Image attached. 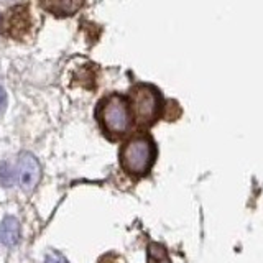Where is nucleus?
<instances>
[{
  "instance_id": "nucleus-1",
  "label": "nucleus",
  "mask_w": 263,
  "mask_h": 263,
  "mask_svg": "<svg viewBox=\"0 0 263 263\" xmlns=\"http://www.w3.org/2000/svg\"><path fill=\"white\" fill-rule=\"evenodd\" d=\"M97 117L101 120L104 130L112 137H120L127 134L132 125V114L128 102L119 94L105 97L99 104Z\"/></svg>"
},
{
  "instance_id": "nucleus-2",
  "label": "nucleus",
  "mask_w": 263,
  "mask_h": 263,
  "mask_svg": "<svg viewBox=\"0 0 263 263\" xmlns=\"http://www.w3.org/2000/svg\"><path fill=\"white\" fill-rule=\"evenodd\" d=\"M155 160V145L146 137H135L123 145L120 152L122 166L132 176H142L152 168Z\"/></svg>"
},
{
  "instance_id": "nucleus-3",
  "label": "nucleus",
  "mask_w": 263,
  "mask_h": 263,
  "mask_svg": "<svg viewBox=\"0 0 263 263\" xmlns=\"http://www.w3.org/2000/svg\"><path fill=\"white\" fill-rule=\"evenodd\" d=\"M132 109H134L135 120L140 125H150L160 114L161 97L153 86L138 84L130 92Z\"/></svg>"
},
{
  "instance_id": "nucleus-4",
  "label": "nucleus",
  "mask_w": 263,
  "mask_h": 263,
  "mask_svg": "<svg viewBox=\"0 0 263 263\" xmlns=\"http://www.w3.org/2000/svg\"><path fill=\"white\" fill-rule=\"evenodd\" d=\"M31 20L27 5H15L2 16V33L8 38L22 40L30 31Z\"/></svg>"
},
{
  "instance_id": "nucleus-5",
  "label": "nucleus",
  "mask_w": 263,
  "mask_h": 263,
  "mask_svg": "<svg viewBox=\"0 0 263 263\" xmlns=\"http://www.w3.org/2000/svg\"><path fill=\"white\" fill-rule=\"evenodd\" d=\"M16 175H18V183L25 191H33L41 178V166L38 160L30 153H23L18 160Z\"/></svg>"
},
{
  "instance_id": "nucleus-6",
  "label": "nucleus",
  "mask_w": 263,
  "mask_h": 263,
  "mask_svg": "<svg viewBox=\"0 0 263 263\" xmlns=\"http://www.w3.org/2000/svg\"><path fill=\"white\" fill-rule=\"evenodd\" d=\"M40 2L46 12L60 16V18L74 15L84 5V0H40Z\"/></svg>"
},
{
  "instance_id": "nucleus-7",
  "label": "nucleus",
  "mask_w": 263,
  "mask_h": 263,
  "mask_svg": "<svg viewBox=\"0 0 263 263\" xmlns=\"http://www.w3.org/2000/svg\"><path fill=\"white\" fill-rule=\"evenodd\" d=\"M20 238V222L15 217H5L0 222V243L13 247Z\"/></svg>"
},
{
  "instance_id": "nucleus-8",
  "label": "nucleus",
  "mask_w": 263,
  "mask_h": 263,
  "mask_svg": "<svg viewBox=\"0 0 263 263\" xmlns=\"http://www.w3.org/2000/svg\"><path fill=\"white\" fill-rule=\"evenodd\" d=\"M148 257H150V263H170L168 253L160 243H152L148 247Z\"/></svg>"
},
{
  "instance_id": "nucleus-9",
  "label": "nucleus",
  "mask_w": 263,
  "mask_h": 263,
  "mask_svg": "<svg viewBox=\"0 0 263 263\" xmlns=\"http://www.w3.org/2000/svg\"><path fill=\"white\" fill-rule=\"evenodd\" d=\"M12 183H13V170L7 163H2L0 164V184L10 186Z\"/></svg>"
},
{
  "instance_id": "nucleus-10",
  "label": "nucleus",
  "mask_w": 263,
  "mask_h": 263,
  "mask_svg": "<svg viewBox=\"0 0 263 263\" xmlns=\"http://www.w3.org/2000/svg\"><path fill=\"white\" fill-rule=\"evenodd\" d=\"M45 263H68V261H66V258H63L60 253L51 252V253H48Z\"/></svg>"
},
{
  "instance_id": "nucleus-11",
  "label": "nucleus",
  "mask_w": 263,
  "mask_h": 263,
  "mask_svg": "<svg viewBox=\"0 0 263 263\" xmlns=\"http://www.w3.org/2000/svg\"><path fill=\"white\" fill-rule=\"evenodd\" d=\"M4 105H5V90L0 87V110L4 109Z\"/></svg>"
}]
</instances>
